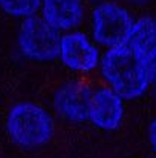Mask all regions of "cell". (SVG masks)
I'll return each instance as SVG.
<instances>
[{
    "label": "cell",
    "mask_w": 156,
    "mask_h": 158,
    "mask_svg": "<svg viewBox=\"0 0 156 158\" xmlns=\"http://www.w3.org/2000/svg\"><path fill=\"white\" fill-rule=\"evenodd\" d=\"M101 72L106 81L121 98H136L149 86L146 52L124 42L112 46L101 61Z\"/></svg>",
    "instance_id": "6da1fadb"
},
{
    "label": "cell",
    "mask_w": 156,
    "mask_h": 158,
    "mask_svg": "<svg viewBox=\"0 0 156 158\" xmlns=\"http://www.w3.org/2000/svg\"><path fill=\"white\" fill-rule=\"evenodd\" d=\"M6 127L12 141L28 149L46 144L54 134L51 115L42 106L29 102L18 103L11 109Z\"/></svg>",
    "instance_id": "7a4b0ae2"
},
{
    "label": "cell",
    "mask_w": 156,
    "mask_h": 158,
    "mask_svg": "<svg viewBox=\"0 0 156 158\" xmlns=\"http://www.w3.org/2000/svg\"><path fill=\"white\" fill-rule=\"evenodd\" d=\"M60 32L45 19L29 15L20 26V49L35 61H51L58 55Z\"/></svg>",
    "instance_id": "3957f363"
},
{
    "label": "cell",
    "mask_w": 156,
    "mask_h": 158,
    "mask_svg": "<svg viewBox=\"0 0 156 158\" xmlns=\"http://www.w3.org/2000/svg\"><path fill=\"white\" fill-rule=\"evenodd\" d=\"M133 20L130 14L119 5L106 2L92 12V32L95 40L104 46H116L124 43Z\"/></svg>",
    "instance_id": "277c9868"
},
{
    "label": "cell",
    "mask_w": 156,
    "mask_h": 158,
    "mask_svg": "<svg viewBox=\"0 0 156 158\" xmlns=\"http://www.w3.org/2000/svg\"><path fill=\"white\" fill-rule=\"evenodd\" d=\"M58 55L61 61L74 71L90 72L100 61V52L97 46L81 32L66 34L60 39Z\"/></svg>",
    "instance_id": "5b68a950"
},
{
    "label": "cell",
    "mask_w": 156,
    "mask_h": 158,
    "mask_svg": "<svg viewBox=\"0 0 156 158\" xmlns=\"http://www.w3.org/2000/svg\"><path fill=\"white\" fill-rule=\"evenodd\" d=\"M124 115L122 98L109 88H100L90 92L89 100V120L104 131L116 129Z\"/></svg>",
    "instance_id": "8992f818"
},
{
    "label": "cell",
    "mask_w": 156,
    "mask_h": 158,
    "mask_svg": "<svg viewBox=\"0 0 156 158\" xmlns=\"http://www.w3.org/2000/svg\"><path fill=\"white\" fill-rule=\"evenodd\" d=\"M90 91L78 83L63 86L55 94V107L58 114L69 121L89 120Z\"/></svg>",
    "instance_id": "52a82bcc"
},
{
    "label": "cell",
    "mask_w": 156,
    "mask_h": 158,
    "mask_svg": "<svg viewBox=\"0 0 156 158\" xmlns=\"http://www.w3.org/2000/svg\"><path fill=\"white\" fill-rule=\"evenodd\" d=\"M84 17L81 0H43V19L54 28L74 29Z\"/></svg>",
    "instance_id": "ba28073f"
},
{
    "label": "cell",
    "mask_w": 156,
    "mask_h": 158,
    "mask_svg": "<svg viewBox=\"0 0 156 158\" xmlns=\"http://www.w3.org/2000/svg\"><path fill=\"white\" fill-rule=\"evenodd\" d=\"M126 42L147 52L156 45V20L152 17H141L139 20L133 22Z\"/></svg>",
    "instance_id": "9c48e42d"
},
{
    "label": "cell",
    "mask_w": 156,
    "mask_h": 158,
    "mask_svg": "<svg viewBox=\"0 0 156 158\" xmlns=\"http://www.w3.org/2000/svg\"><path fill=\"white\" fill-rule=\"evenodd\" d=\"M42 0H0V8L14 17H29L40 8Z\"/></svg>",
    "instance_id": "30bf717a"
},
{
    "label": "cell",
    "mask_w": 156,
    "mask_h": 158,
    "mask_svg": "<svg viewBox=\"0 0 156 158\" xmlns=\"http://www.w3.org/2000/svg\"><path fill=\"white\" fill-rule=\"evenodd\" d=\"M146 64H147L149 81L150 83H156V45L152 46L146 52Z\"/></svg>",
    "instance_id": "8fae6325"
},
{
    "label": "cell",
    "mask_w": 156,
    "mask_h": 158,
    "mask_svg": "<svg viewBox=\"0 0 156 158\" xmlns=\"http://www.w3.org/2000/svg\"><path fill=\"white\" fill-rule=\"evenodd\" d=\"M149 137H150V143L153 146V149L156 151V118L152 121L150 129H149Z\"/></svg>",
    "instance_id": "7c38bea8"
},
{
    "label": "cell",
    "mask_w": 156,
    "mask_h": 158,
    "mask_svg": "<svg viewBox=\"0 0 156 158\" xmlns=\"http://www.w3.org/2000/svg\"><path fill=\"white\" fill-rule=\"evenodd\" d=\"M130 2H136V3H141V2H144V0H130Z\"/></svg>",
    "instance_id": "4fadbf2b"
},
{
    "label": "cell",
    "mask_w": 156,
    "mask_h": 158,
    "mask_svg": "<svg viewBox=\"0 0 156 158\" xmlns=\"http://www.w3.org/2000/svg\"><path fill=\"white\" fill-rule=\"evenodd\" d=\"M152 158H156V157H152Z\"/></svg>",
    "instance_id": "5bb4252c"
}]
</instances>
